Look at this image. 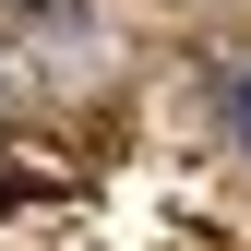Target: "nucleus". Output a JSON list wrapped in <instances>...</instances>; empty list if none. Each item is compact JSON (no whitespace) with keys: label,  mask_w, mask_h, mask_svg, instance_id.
Here are the masks:
<instances>
[{"label":"nucleus","mask_w":251,"mask_h":251,"mask_svg":"<svg viewBox=\"0 0 251 251\" xmlns=\"http://www.w3.org/2000/svg\"><path fill=\"white\" fill-rule=\"evenodd\" d=\"M215 108H227V132L251 144V72H227V84H215Z\"/></svg>","instance_id":"nucleus-1"}]
</instances>
